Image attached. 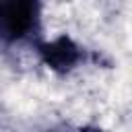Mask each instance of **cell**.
<instances>
[{
    "label": "cell",
    "mask_w": 132,
    "mask_h": 132,
    "mask_svg": "<svg viewBox=\"0 0 132 132\" xmlns=\"http://www.w3.org/2000/svg\"><path fill=\"white\" fill-rule=\"evenodd\" d=\"M39 27V4L25 0L0 2V37L19 41L29 37Z\"/></svg>",
    "instance_id": "1"
},
{
    "label": "cell",
    "mask_w": 132,
    "mask_h": 132,
    "mask_svg": "<svg viewBox=\"0 0 132 132\" xmlns=\"http://www.w3.org/2000/svg\"><path fill=\"white\" fill-rule=\"evenodd\" d=\"M39 54H41L43 62L52 70H58V72L72 70L80 62V58H82V50L66 35H60L54 41L41 43L39 45Z\"/></svg>",
    "instance_id": "2"
},
{
    "label": "cell",
    "mask_w": 132,
    "mask_h": 132,
    "mask_svg": "<svg viewBox=\"0 0 132 132\" xmlns=\"http://www.w3.org/2000/svg\"><path fill=\"white\" fill-rule=\"evenodd\" d=\"M78 132H103L101 128H95V126H87V128H82V130H78Z\"/></svg>",
    "instance_id": "3"
}]
</instances>
